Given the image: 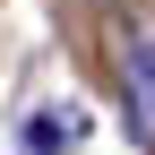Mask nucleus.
I'll use <instances>...</instances> for the list:
<instances>
[{"label":"nucleus","instance_id":"nucleus-1","mask_svg":"<svg viewBox=\"0 0 155 155\" xmlns=\"http://www.w3.org/2000/svg\"><path fill=\"white\" fill-rule=\"evenodd\" d=\"M121 112H129V138L155 147V35L129 43V61H121Z\"/></svg>","mask_w":155,"mask_h":155}]
</instances>
